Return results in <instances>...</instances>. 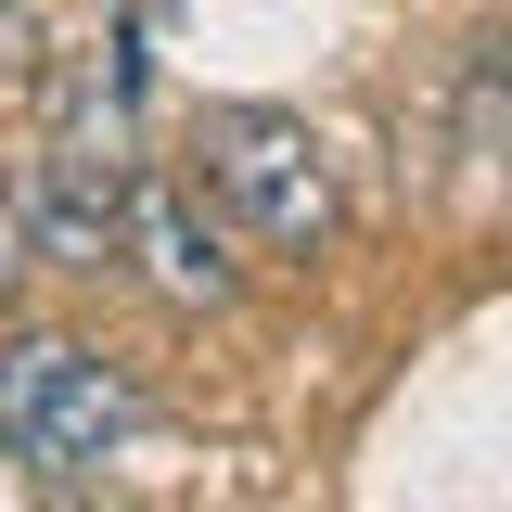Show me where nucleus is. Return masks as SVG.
<instances>
[{
  "mask_svg": "<svg viewBox=\"0 0 512 512\" xmlns=\"http://www.w3.org/2000/svg\"><path fill=\"white\" fill-rule=\"evenodd\" d=\"M128 436H141V384L103 346H77V333H0V448L39 487L103 474Z\"/></svg>",
  "mask_w": 512,
  "mask_h": 512,
  "instance_id": "obj_1",
  "label": "nucleus"
},
{
  "mask_svg": "<svg viewBox=\"0 0 512 512\" xmlns=\"http://www.w3.org/2000/svg\"><path fill=\"white\" fill-rule=\"evenodd\" d=\"M192 154H205L218 218H231L256 256H320L333 231H346L333 154H320V128H308V116H282V103H218V116L192 128Z\"/></svg>",
  "mask_w": 512,
  "mask_h": 512,
  "instance_id": "obj_2",
  "label": "nucleus"
},
{
  "mask_svg": "<svg viewBox=\"0 0 512 512\" xmlns=\"http://www.w3.org/2000/svg\"><path fill=\"white\" fill-rule=\"evenodd\" d=\"M116 269L167 308H231V244L205 218V192L167 180V167H128L116 180Z\"/></svg>",
  "mask_w": 512,
  "mask_h": 512,
  "instance_id": "obj_3",
  "label": "nucleus"
},
{
  "mask_svg": "<svg viewBox=\"0 0 512 512\" xmlns=\"http://www.w3.org/2000/svg\"><path fill=\"white\" fill-rule=\"evenodd\" d=\"M116 180H128V167L77 154V141H39V154L0 180L26 256H39V269H116Z\"/></svg>",
  "mask_w": 512,
  "mask_h": 512,
  "instance_id": "obj_4",
  "label": "nucleus"
},
{
  "mask_svg": "<svg viewBox=\"0 0 512 512\" xmlns=\"http://www.w3.org/2000/svg\"><path fill=\"white\" fill-rule=\"evenodd\" d=\"M128 128H141V52H90V64H64V90H52V141H77V154L128 167Z\"/></svg>",
  "mask_w": 512,
  "mask_h": 512,
  "instance_id": "obj_5",
  "label": "nucleus"
},
{
  "mask_svg": "<svg viewBox=\"0 0 512 512\" xmlns=\"http://www.w3.org/2000/svg\"><path fill=\"white\" fill-rule=\"evenodd\" d=\"M461 154H474V167H500V39L474 52V77H461Z\"/></svg>",
  "mask_w": 512,
  "mask_h": 512,
  "instance_id": "obj_6",
  "label": "nucleus"
},
{
  "mask_svg": "<svg viewBox=\"0 0 512 512\" xmlns=\"http://www.w3.org/2000/svg\"><path fill=\"white\" fill-rule=\"evenodd\" d=\"M13 269H26V231H13V192H0V295H13Z\"/></svg>",
  "mask_w": 512,
  "mask_h": 512,
  "instance_id": "obj_7",
  "label": "nucleus"
},
{
  "mask_svg": "<svg viewBox=\"0 0 512 512\" xmlns=\"http://www.w3.org/2000/svg\"><path fill=\"white\" fill-rule=\"evenodd\" d=\"M52 512H128V500H90V474H77V487H52Z\"/></svg>",
  "mask_w": 512,
  "mask_h": 512,
  "instance_id": "obj_8",
  "label": "nucleus"
}]
</instances>
